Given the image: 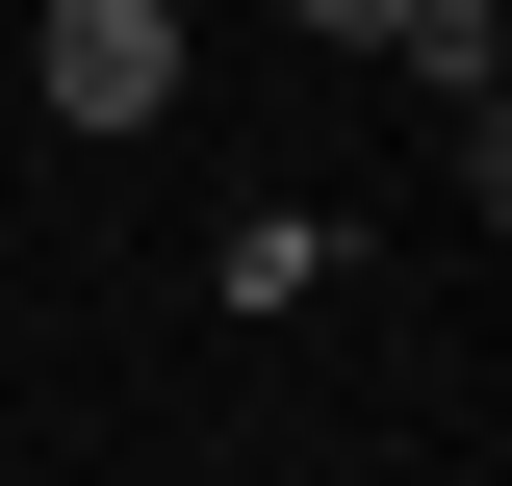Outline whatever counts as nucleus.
<instances>
[{
    "label": "nucleus",
    "instance_id": "1",
    "mask_svg": "<svg viewBox=\"0 0 512 486\" xmlns=\"http://www.w3.org/2000/svg\"><path fill=\"white\" fill-rule=\"evenodd\" d=\"M180 103V0H52V128H154Z\"/></svg>",
    "mask_w": 512,
    "mask_h": 486
},
{
    "label": "nucleus",
    "instance_id": "2",
    "mask_svg": "<svg viewBox=\"0 0 512 486\" xmlns=\"http://www.w3.org/2000/svg\"><path fill=\"white\" fill-rule=\"evenodd\" d=\"M308 26H333V52H384V26H410V0H308Z\"/></svg>",
    "mask_w": 512,
    "mask_h": 486
}]
</instances>
